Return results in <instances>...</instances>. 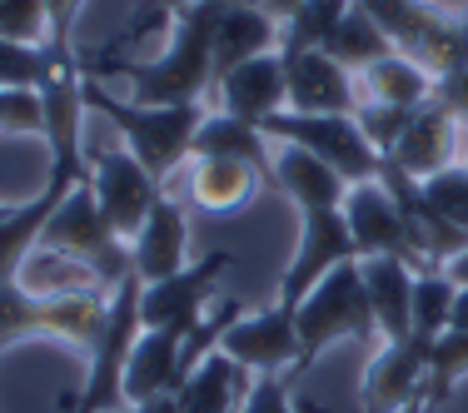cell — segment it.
Listing matches in <instances>:
<instances>
[{
  "mask_svg": "<svg viewBox=\"0 0 468 413\" xmlns=\"http://www.w3.org/2000/svg\"><path fill=\"white\" fill-rule=\"evenodd\" d=\"M225 5L195 0L175 16V36L160 55H115V50H90L80 55V75L90 80H130V100L140 105H205L215 95V36Z\"/></svg>",
  "mask_w": 468,
  "mask_h": 413,
  "instance_id": "6da1fadb",
  "label": "cell"
},
{
  "mask_svg": "<svg viewBox=\"0 0 468 413\" xmlns=\"http://www.w3.org/2000/svg\"><path fill=\"white\" fill-rule=\"evenodd\" d=\"M85 110H100L110 125L125 135V150L135 154L144 170L165 185V175H175L195 154V135L205 125V105H140V100L110 95L100 80L85 75L80 85Z\"/></svg>",
  "mask_w": 468,
  "mask_h": 413,
  "instance_id": "7a4b0ae2",
  "label": "cell"
},
{
  "mask_svg": "<svg viewBox=\"0 0 468 413\" xmlns=\"http://www.w3.org/2000/svg\"><path fill=\"white\" fill-rule=\"evenodd\" d=\"M294 329H299V344H304L299 368L314 364L334 339H364V344L384 339L369 304V289H364V274H359V259L339 264L334 274H324L309 289L304 304L294 309Z\"/></svg>",
  "mask_w": 468,
  "mask_h": 413,
  "instance_id": "3957f363",
  "label": "cell"
},
{
  "mask_svg": "<svg viewBox=\"0 0 468 413\" xmlns=\"http://www.w3.org/2000/svg\"><path fill=\"white\" fill-rule=\"evenodd\" d=\"M110 294L100 289V294H75V299H36L20 284H0V349L30 339V334H50V339H65L75 349L95 354V344L110 329Z\"/></svg>",
  "mask_w": 468,
  "mask_h": 413,
  "instance_id": "277c9868",
  "label": "cell"
},
{
  "mask_svg": "<svg viewBox=\"0 0 468 413\" xmlns=\"http://www.w3.org/2000/svg\"><path fill=\"white\" fill-rule=\"evenodd\" d=\"M374 16V26L394 40L399 55H409L414 65L443 80L459 65H468V30L459 16L439 10L433 0H359Z\"/></svg>",
  "mask_w": 468,
  "mask_h": 413,
  "instance_id": "5b68a950",
  "label": "cell"
},
{
  "mask_svg": "<svg viewBox=\"0 0 468 413\" xmlns=\"http://www.w3.org/2000/svg\"><path fill=\"white\" fill-rule=\"evenodd\" d=\"M40 244H46V249H60V254L85 259L110 289L125 284V279L135 274V254L125 249V239H120L115 225L105 219V209H100L90 180L75 185L70 195H65V205L50 215L46 234H40Z\"/></svg>",
  "mask_w": 468,
  "mask_h": 413,
  "instance_id": "8992f818",
  "label": "cell"
},
{
  "mask_svg": "<svg viewBox=\"0 0 468 413\" xmlns=\"http://www.w3.org/2000/svg\"><path fill=\"white\" fill-rule=\"evenodd\" d=\"M140 294H144L140 274H130L125 284H115V294H110V329H105V339L95 344L90 374H85V388L75 394L70 413H120L125 408V368H130V354H135V344L144 334Z\"/></svg>",
  "mask_w": 468,
  "mask_h": 413,
  "instance_id": "52a82bcc",
  "label": "cell"
},
{
  "mask_svg": "<svg viewBox=\"0 0 468 413\" xmlns=\"http://www.w3.org/2000/svg\"><path fill=\"white\" fill-rule=\"evenodd\" d=\"M260 130L270 140H284V144H299V150L319 154V160L334 164L349 185L378 180V170H384V154L374 150L369 135H364L359 115H294V110H280V115L264 120Z\"/></svg>",
  "mask_w": 468,
  "mask_h": 413,
  "instance_id": "ba28073f",
  "label": "cell"
},
{
  "mask_svg": "<svg viewBox=\"0 0 468 413\" xmlns=\"http://www.w3.org/2000/svg\"><path fill=\"white\" fill-rule=\"evenodd\" d=\"M299 215H304L299 254H294V264H289L284 279H280V304L284 309H299L304 294L324 274H334L339 264H349V259H359L354 234H349V219H344V205H314V209H299Z\"/></svg>",
  "mask_w": 468,
  "mask_h": 413,
  "instance_id": "9c48e42d",
  "label": "cell"
},
{
  "mask_svg": "<svg viewBox=\"0 0 468 413\" xmlns=\"http://www.w3.org/2000/svg\"><path fill=\"white\" fill-rule=\"evenodd\" d=\"M90 185L95 199L105 209V219L115 225L120 239H135L144 229V219L154 215V205L165 199V185L135 160L130 150H105L90 160Z\"/></svg>",
  "mask_w": 468,
  "mask_h": 413,
  "instance_id": "30bf717a",
  "label": "cell"
},
{
  "mask_svg": "<svg viewBox=\"0 0 468 413\" xmlns=\"http://www.w3.org/2000/svg\"><path fill=\"white\" fill-rule=\"evenodd\" d=\"M229 270V254L215 249L205 264H189V270L160 279V284H144L140 294V319L144 329H165V334H195L199 319L209 314V299H215V279Z\"/></svg>",
  "mask_w": 468,
  "mask_h": 413,
  "instance_id": "8fae6325",
  "label": "cell"
},
{
  "mask_svg": "<svg viewBox=\"0 0 468 413\" xmlns=\"http://www.w3.org/2000/svg\"><path fill=\"white\" fill-rule=\"evenodd\" d=\"M429 354H433L429 334H409L399 344H384L378 359L369 364V374H364V388H359L364 413H404V408L423 404Z\"/></svg>",
  "mask_w": 468,
  "mask_h": 413,
  "instance_id": "7c38bea8",
  "label": "cell"
},
{
  "mask_svg": "<svg viewBox=\"0 0 468 413\" xmlns=\"http://www.w3.org/2000/svg\"><path fill=\"white\" fill-rule=\"evenodd\" d=\"M344 219H349V234H354L359 259L394 254V259H409L419 270L414 239H409V225H404V209H399V199L388 195L384 180L349 185V195H344Z\"/></svg>",
  "mask_w": 468,
  "mask_h": 413,
  "instance_id": "4fadbf2b",
  "label": "cell"
},
{
  "mask_svg": "<svg viewBox=\"0 0 468 413\" xmlns=\"http://www.w3.org/2000/svg\"><path fill=\"white\" fill-rule=\"evenodd\" d=\"M284 80H289V110L294 115H359V75L344 70L334 55L304 50V55H280Z\"/></svg>",
  "mask_w": 468,
  "mask_h": 413,
  "instance_id": "5bb4252c",
  "label": "cell"
},
{
  "mask_svg": "<svg viewBox=\"0 0 468 413\" xmlns=\"http://www.w3.org/2000/svg\"><path fill=\"white\" fill-rule=\"evenodd\" d=\"M219 349L234 364L254 368V374H284V368H299V359H304V344H299V329H294V309H284V304L260 309L250 319L239 314L229 323V334L219 339Z\"/></svg>",
  "mask_w": 468,
  "mask_h": 413,
  "instance_id": "9a60e30c",
  "label": "cell"
},
{
  "mask_svg": "<svg viewBox=\"0 0 468 413\" xmlns=\"http://www.w3.org/2000/svg\"><path fill=\"white\" fill-rule=\"evenodd\" d=\"M463 135L468 125L453 110H443L439 100H429V105L414 110V120H409V130L399 135V144L384 154L388 164H399L404 175H414V180H429V175L439 170H453L463 154Z\"/></svg>",
  "mask_w": 468,
  "mask_h": 413,
  "instance_id": "2e32d148",
  "label": "cell"
},
{
  "mask_svg": "<svg viewBox=\"0 0 468 413\" xmlns=\"http://www.w3.org/2000/svg\"><path fill=\"white\" fill-rule=\"evenodd\" d=\"M215 95H219V110H225V115H239V120H250V125H264V120H274L280 110H289V80H284L280 50L234 65L225 80L215 85Z\"/></svg>",
  "mask_w": 468,
  "mask_h": 413,
  "instance_id": "e0dca14e",
  "label": "cell"
},
{
  "mask_svg": "<svg viewBox=\"0 0 468 413\" xmlns=\"http://www.w3.org/2000/svg\"><path fill=\"white\" fill-rule=\"evenodd\" d=\"M185 384V334L144 329L125 368V408L150 398H175Z\"/></svg>",
  "mask_w": 468,
  "mask_h": 413,
  "instance_id": "ac0fdd59",
  "label": "cell"
},
{
  "mask_svg": "<svg viewBox=\"0 0 468 413\" xmlns=\"http://www.w3.org/2000/svg\"><path fill=\"white\" fill-rule=\"evenodd\" d=\"M189 219H185V205L165 195L154 205V215L144 219V229L130 239V254H135V274L144 284H160V279L189 270Z\"/></svg>",
  "mask_w": 468,
  "mask_h": 413,
  "instance_id": "d6986e66",
  "label": "cell"
},
{
  "mask_svg": "<svg viewBox=\"0 0 468 413\" xmlns=\"http://www.w3.org/2000/svg\"><path fill=\"white\" fill-rule=\"evenodd\" d=\"M364 289H369V304L378 319V334L384 344H399L414 334V279L419 270L409 259H394V254H374V259H359Z\"/></svg>",
  "mask_w": 468,
  "mask_h": 413,
  "instance_id": "ffe728a7",
  "label": "cell"
},
{
  "mask_svg": "<svg viewBox=\"0 0 468 413\" xmlns=\"http://www.w3.org/2000/svg\"><path fill=\"white\" fill-rule=\"evenodd\" d=\"M264 175L244 160H225V154H189V199L205 215H234L260 195Z\"/></svg>",
  "mask_w": 468,
  "mask_h": 413,
  "instance_id": "44dd1931",
  "label": "cell"
},
{
  "mask_svg": "<svg viewBox=\"0 0 468 413\" xmlns=\"http://www.w3.org/2000/svg\"><path fill=\"white\" fill-rule=\"evenodd\" d=\"M254 374L244 364H234L225 349H215L209 359H199L180 384V413H239L244 394H250Z\"/></svg>",
  "mask_w": 468,
  "mask_h": 413,
  "instance_id": "7402d4cb",
  "label": "cell"
},
{
  "mask_svg": "<svg viewBox=\"0 0 468 413\" xmlns=\"http://www.w3.org/2000/svg\"><path fill=\"white\" fill-rule=\"evenodd\" d=\"M280 20L260 5H225L219 16V36H215V85L225 80L234 65L254 60V55H274L280 46Z\"/></svg>",
  "mask_w": 468,
  "mask_h": 413,
  "instance_id": "603a6c76",
  "label": "cell"
},
{
  "mask_svg": "<svg viewBox=\"0 0 468 413\" xmlns=\"http://www.w3.org/2000/svg\"><path fill=\"white\" fill-rule=\"evenodd\" d=\"M16 284L26 289V294H36V299H75V294H100V289L110 294V284L85 259L60 254V249H46V244H36V249L26 254Z\"/></svg>",
  "mask_w": 468,
  "mask_h": 413,
  "instance_id": "cb8c5ba5",
  "label": "cell"
},
{
  "mask_svg": "<svg viewBox=\"0 0 468 413\" xmlns=\"http://www.w3.org/2000/svg\"><path fill=\"white\" fill-rule=\"evenodd\" d=\"M274 189L289 195L299 209H314V205H344L349 180H344L334 164L319 160V154L299 150V144H284V150L274 154Z\"/></svg>",
  "mask_w": 468,
  "mask_h": 413,
  "instance_id": "d4e9b609",
  "label": "cell"
},
{
  "mask_svg": "<svg viewBox=\"0 0 468 413\" xmlns=\"http://www.w3.org/2000/svg\"><path fill=\"white\" fill-rule=\"evenodd\" d=\"M195 154H225V160H244V164H254V170L274 185L270 135H264L260 125H250V120H239V115H225V110H219V115H205V125H199V135H195Z\"/></svg>",
  "mask_w": 468,
  "mask_h": 413,
  "instance_id": "484cf974",
  "label": "cell"
},
{
  "mask_svg": "<svg viewBox=\"0 0 468 413\" xmlns=\"http://www.w3.org/2000/svg\"><path fill=\"white\" fill-rule=\"evenodd\" d=\"M433 75L414 65L409 55H388V60L369 65V70L359 75V95L364 105H399V110H419L433 100Z\"/></svg>",
  "mask_w": 468,
  "mask_h": 413,
  "instance_id": "4316f807",
  "label": "cell"
},
{
  "mask_svg": "<svg viewBox=\"0 0 468 413\" xmlns=\"http://www.w3.org/2000/svg\"><path fill=\"white\" fill-rule=\"evenodd\" d=\"M324 55H334V60L344 65V70H354V75H364L369 65H378V60H388V55H399L394 50V40L384 36V30L374 26V16L354 0V10L344 16V26L334 30V40L324 46Z\"/></svg>",
  "mask_w": 468,
  "mask_h": 413,
  "instance_id": "83f0119b",
  "label": "cell"
},
{
  "mask_svg": "<svg viewBox=\"0 0 468 413\" xmlns=\"http://www.w3.org/2000/svg\"><path fill=\"white\" fill-rule=\"evenodd\" d=\"M354 10V0H304L280 30V55H304V50H324L334 40V30L344 26V16Z\"/></svg>",
  "mask_w": 468,
  "mask_h": 413,
  "instance_id": "f1b7e54d",
  "label": "cell"
},
{
  "mask_svg": "<svg viewBox=\"0 0 468 413\" xmlns=\"http://www.w3.org/2000/svg\"><path fill=\"white\" fill-rule=\"evenodd\" d=\"M453 304H459V284L449 279V270H423L414 279V334H449Z\"/></svg>",
  "mask_w": 468,
  "mask_h": 413,
  "instance_id": "f546056e",
  "label": "cell"
},
{
  "mask_svg": "<svg viewBox=\"0 0 468 413\" xmlns=\"http://www.w3.org/2000/svg\"><path fill=\"white\" fill-rule=\"evenodd\" d=\"M468 378V334H439L429 354V384H423V408H439Z\"/></svg>",
  "mask_w": 468,
  "mask_h": 413,
  "instance_id": "4dcf8cb0",
  "label": "cell"
},
{
  "mask_svg": "<svg viewBox=\"0 0 468 413\" xmlns=\"http://www.w3.org/2000/svg\"><path fill=\"white\" fill-rule=\"evenodd\" d=\"M50 70L46 46H20V40H0V90H40Z\"/></svg>",
  "mask_w": 468,
  "mask_h": 413,
  "instance_id": "1f68e13d",
  "label": "cell"
},
{
  "mask_svg": "<svg viewBox=\"0 0 468 413\" xmlns=\"http://www.w3.org/2000/svg\"><path fill=\"white\" fill-rule=\"evenodd\" d=\"M0 40L50 46V0H0Z\"/></svg>",
  "mask_w": 468,
  "mask_h": 413,
  "instance_id": "d6a6232c",
  "label": "cell"
},
{
  "mask_svg": "<svg viewBox=\"0 0 468 413\" xmlns=\"http://www.w3.org/2000/svg\"><path fill=\"white\" fill-rule=\"evenodd\" d=\"M419 185H423V199H429V205L439 209L453 229L468 234V170H463V164L439 170V175H429V180H419Z\"/></svg>",
  "mask_w": 468,
  "mask_h": 413,
  "instance_id": "836d02e7",
  "label": "cell"
},
{
  "mask_svg": "<svg viewBox=\"0 0 468 413\" xmlns=\"http://www.w3.org/2000/svg\"><path fill=\"white\" fill-rule=\"evenodd\" d=\"M0 135H46L40 90H0Z\"/></svg>",
  "mask_w": 468,
  "mask_h": 413,
  "instance_id": "e575fe53",
  "label": "cell"
},
{
  "mask_svg": "<svg viewBox=\"0 0 468 413\" xmlns=\"http://www.w3.org/2000/svg\"><path fill=\"white\" fill-rule=\"evenodd\" d=\"M239 413H319V408H299L284 388V374H254Z\"/></svg>",
  "mask_w": 468,
  "mask_h": 413,
  "instance_id": "d590c367",
  "label": "cell"
},
{
  "mask_svg": "<svg viewBox=\"0 0 468 413\" xmlns=\"http://www.w3.org/2000/svg\"><path fill=\"white\" fill-rule=\"evenodd\" d=\"M433 100H439L443 110H453V115L468 125V65H459L453 75H443V80L433 85Z\"/></svg>",
  "mask_w": 468,
  "mask_h": 413,
  "instance_id": "8d00e7d4",
  "label": "cell"
},
{
  "mask_svg": "<svg viewBox=\"0 0 468 413\" xmlns=\"http://www.w3.org/2000/svg\"><path fill=\"white\" fill-rule=\"evenodd\" d=\"M75 16H80V0H50V46H70Z\"/></svg>",
  "mask_w": 468,
  "mask_h": 413,
  "instance_id": "74e56055",
  "label": "cell"
},
{
  "mask_svg": "<svg viewBox=\"0 0 468 413\" xmlns=\"http://www.w3.org/2000/svg\"><path fill=\"white\" fill-rule=\"evenodd\" d=\"M254 5H260V10H270V16H274V20H280V26H284V20L294 16V10L304 5V0H254Z\"/></svg>",
  "mask_w": 468,
  "mask_h": 413,
  "instance_id": "f35d334b",
  "label": "cell"
},
{
  "mask_svg": "<svg viewBox=\"0 0 468 413\" xmlns=\"http://www.w3.org/2000/svg\"><path fill=\"white\" fill-rule=\"evenodd\" d=\"M449 329H453V334H468V289H459V304H453Z\"/></svg>",
  "mask_w": 468,
  "mask_h": 413,
  "instance_id": "ab89813d",
  "label": "cell"
},
{
  "mask_svg": "<svg viewBox=\"0 0 468 413\" xmlns=\"http://www.w3.org/2000/svg\"><path fill=\"white\" fill-rule=\"evenodd\" d=\"M449 279H453V284H459V289H468V249H463L459 259L449 264Z\"/></svg>",
  "mask_w": 468,
  "mask_h": 413,
  "instance_id": "60d3db41",
  "label": "cell"
},
{
  "mask_svg": "<svg viewBox=\"0 0 468 413\" xmlns=\"http://www.w3.org/2000/svg\"><path fill=\"white\" fill-rule=\"evenodd\" d=\"M5 215H10V205H0V225H5Z\"/></svg>",
  "mask_w": 468,
  "mask_h": 413,
  "instance_id": "b9f144b4",
  "label": "cell"
},
{
  "mask_svg": "<svg viewBox=\"0 0 468 413\" xmlns=\"http://www.w3.org/2000/svg\"><path fill=\"white\" fill-rule=\"evenodd\" d=\"M459 20H463V30H468V10H463V16H459Z\"/></svg>",
  "mask_w": 468,
  "mask_h": 413,
  "instance_id": "7bdbcfd3",
  "label": "cell"
},
{
  "mask_svg": "<svg viewBox=\"0 0 468 413\" xmlns=\"http://www.w3.org/2000/svg\"><path fill=\"white\" fill-rule=\"evenodd\" d=\"M463 170H468V154H463Z\"/></svg>",
  "mask_w": 468,
  "mask_h": 413,
  "instance_id": "ee69618b",
  "label": "cell"
},
{
  "mask_svg": "<svg viewBox=\"0 0 468 413\" xmlns=\"http://www.w3.org/2000/svg\"><path fill=\"white\" fill-rule=\"evenodd\" d=\"M433 5H439V0H433Z\"/></svg>",
  "mask_w": 468,
  "mask_h": 413,
  "instance_id": "f6af8a7d",
  "label": "cell"
}]
</instances>
